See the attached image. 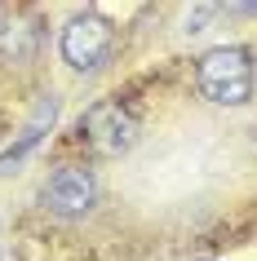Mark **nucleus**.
I'll list each match as a JSON object with an SVG mask.
<instances>
[{
	"label": "nucleus",
	"instance_id": "nucleus-4",
	"mask_svg": "<svg viewBox=\"0 0 257 261\" xmlns=\"http://www.w3.org/2000/svg\"><path fill=\"white\" fill-rule=\"evenodd\" d=\"M40 204L49 208L54 217H84V213L98 204V181H94V173L80 168V164L58 168L54 177L44 181Z\"/></svg>",
	"mask_w": 257,
	"mask_h": 261
},
{
	"label": "nucleus",
	"instance_id": "nucleus-3",
	"mask_svg": "<svg viewBox=\"0 0 257 261\" xmlns=\"http://www.w3.org/2000/svg\"><path fill=\"white\" fill-rule=\"evenodd\" d=\"M111 44H115V31H111V22L102 14H76L62 27V40H58V49H62V62L76 71H94L107 62Z\"/></svg>",
	"mask_w": 257,
	"mask_h": 261
},
{
	"label": "nucleus",
	"instance_id": "nucleus-2",
	"mask_svg": "<svg viewBox=\"0 0 257 261\" xmlns=\"http://www.w3.org/2000/svg\"><path fill=\"white\" fill-rule=\"evenodd\" d=\"M80 133L98 155H124L137 142V115L124 102H94L80 115Z\"/></svg>",
	"mask_w": 257,
	"mask_h": 261
},
{
	"label": "nucleus",
	"instance_id": "nucleus-6",
	"mask_svg": "<svg viewBox=\"0 0 257 261\" xmlns=\"http://www.w3.org/2000/svg\"><path fill=\"white\" fill-rule=\"evenodd\" d=\"M54 120H58V97H49L44 93L40 102H36V111H31V120H27V128H22V138L9 146V151L0 155V173H14V164H22V155L36 146V142L54 128Z\"/></svg>",
	"mask_w": 257,
	"mask_h": 261
},
{
	"label": "nucleus",
	"instance_id": "nucleus-5",
	"mask_svg": "<svg viewBox=\"0 0 257 261\" xmlns=\"http://www.w3.org/2000/svg\"><path fill=\"white\" fill-rule=\"evenodd\" d=\"M40 54V31L27 14L0 18V67H31Z\"/></svg>",
	"mask_w": 257,
	"mask_h": 261
},
{
	"label": "nucleus",
	"instance_id": "nucleus-1",
	"mask_svg": "<svg viewBox=\"0 0 257 261\" xmlns=\"http://www.w3.org/2000/svg\"><path fill=\"white\" fill-rule=\"evenodd\" d=\"M200 93L217 107H244L253 97V54L244 44H217L195 67Z\"/></svg>",
	"mask_w": 257,
	"mask_h": 261
},
{
	"label": "nucleus",
	"instance_id": "nucleus-7",
	"mask_svg": "<svg viewBox=\"0 0 257 261\" xmlns=\"http://www.w3.org/2000/svg\"><path fill=\"white\" fill-rule=\"evenodd\" d=\"M257 0H213V9H222V14H253Z\"/></svg>",
	"mask_w": 257,
	"mask_h": 261
}]
</instances>
